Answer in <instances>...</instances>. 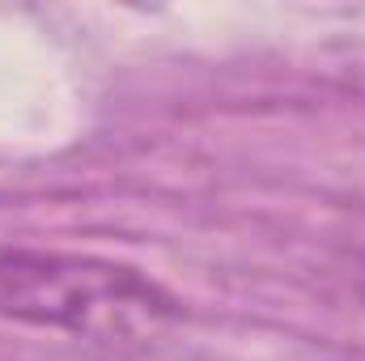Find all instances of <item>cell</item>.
<instances>
[{
	"mask_svg": "<svg viewBox=\"0 0 365 361\" xmlns=\"http://www.w3.org/2000/svg\"><path fill=\"white\" fill-rule=\"evenodd\" d=\"M0 315L90 340H140L162 332L179 302L158 280L110 260L0 251Z\"/></svg>",
	"mask_w": 365,
	"mask_h": 361,
	"instance_id": "1",
	"label": "cell"
}]
</instances>
